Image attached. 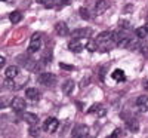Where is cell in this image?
I'll return each instance as SVG.
<instances>
[{
    "label": "cell",
    "mask_w": 148,
    "mask_h": 138,
    "mask_svg": "<svg viewBox=\"0 0 148 138\" xmlns=\"http://www.w3.org/2000/svg\"><path fill=\"white\" fill-rule=\"evenodd\" d=\"M99 107H101L99 104H95V106H92V107H90V108H89L88 111H89V113H93V111H98V108H99Z\"/></svg>",
    "instance_id": "4dcf8cb0"
},
{
    "label": "cell",
    "mask_w": 148,
    "mask_h": 138,
    "mask_svg": "<svg viewBox=\"0 0 148 138\" xmlns=\"http://www.w3.org/2000/svg\"><path fill=\"white\" fill-rule=\"evenodd\" d=\"M96 115L98 116H105V108H102V107H99V108H98V111H96Z\"/></svg>",
    "instance_id": "f546056e"
},
{
    "label": "cell",
    "mask_w": 148,
    "mask_h": 138,
    "mask_svg": "<svg viewBox=\"0 0 148 138\" xmlns=\"http://www.w3.org/2000/svg\"><path fill=\"white\" fill-rule=\"evenodd\" d=\"M68 49H70L71 52L79 54V52H82V51H83V43H82L79 39H73V40L68 43Z\"/></svg>",
    "instance_id": "4fadbf2b"
},
{
    "label": "cell",
    "mask_w": 148,
    "mask_h": 138,
    "mask_svg": "<svg viewBox=\"0 0 148 138\" xmlns=\"http://www.w3.org/2000/svg\"><path fill=\"white\" fill-rule=\"evenodd\" d=\"M9 19H10V22L16 24V22H19V21L22 19V14H21L19 10H14V12L9 15Z\"/></svg>",
    "instance_id": "d6986e66"
},
{
    "label": "cell",
    "mask_w": 148,
    "mask_h": 138,
    "mask_svg": "<svg viewBox=\"0 0 148 138\" xmlns=\"http://www.w3.org/2000/svg\"><path fill=\"white\" fill-rule=\"evenodd\" d=\"M111 77H113L116 82H123V80H126V74H125L123 70L117 68V70H114L113 73H111Z\"/></svg>",
    "instance_id": "e0dca14e"
},
{
    "label": "cell",
    "mask_w": 148,
    "mask_h": 138,
    "mask_svg": "<svg viewBox=\"0 0 148 138\" xmlns=\"http://www.w3.org/2000/svg\"><path fill=\"white\" fill-rule=\"evenodd\" d=\"M86 49H88L89 52H95L96 49H98V43H96V40H89L88 43H86Z\"/></svg>",
    "instance_id": "44dd1931"
},
{
    "label": "cell",
    "mask_w": 148,
    "mask_h": 138,
    "mask_svg": "<svg viewBox=\"0 0 148 138\" xmlns=\"http://www.w3.org/2000/svg\"><path fill=\"white\" fill-rule=\"evenodd\" d=\"M25 97L28 98V99H31V101H39L40 99V92L36 89V88H27L25 89Z\"/></svg>",
    "instance_id": "5bb4252c"
},
{
    "label": "cell",
    "mask_w": 148,
    "mask_h": 138,
    "mask_svg": "<svg viewBox=\"0 0 148 138\" xmlns=\"http://www.w3.org/2000/svg\"><path fill=\"white\" fill-rule=\"evenodd\" d=\"M136 107L141 113L148 111V97L147 95H141L136 98Z\"/></svg>",
    "instance_id": "52a82bcc"
},
{
    "label": "cell",
    "mask_w": 148,
    "mask_h": 138,
    "mask_svg": "<svg viewBox=\"0 0 148 138\" xmlns=\"http://www.w3.org/2000/svg\"><path fill=\"white\" fill-rule=\"evenodd\" d=\"M92 34V30L90 28H77L71 31V36L73 39H82V37H89Z\"/></svg>",
    "instance_id": "ba28073f"
},
{
    "label": "cell",
    "mask_w": 148,
    "mask_h": 138,
    "mask_svg": "<svg viewBox=\"0 0 148 138\" xmlns=\"http://www.w3.org/2000/svg\"><path fill=\"white\" fill-rule=\"evenodd\" d=\"M119 26H120L121 28H125V30H129V28L132 27V24H130L129 21H126V19H120V21H119Z\"/></svg>",
    "instance_id": "d4e9b609"
},
{
    "label": "cell",
    "mask_w": 148,
    "mask_h": 138,
    "mask_svg": "<svg viewBox=\"0 0 148 138\" xmlns=\"http://www.w3.org/2000/svg\"><path fill=\"white\" fill-rule=\"evenodd\" d=\"M2 2H8V0H2Z\"/></svg>",
    "instance_id": "8d00e7d4"
},
{
    "label": "cell",
    "mask_w": 148,
    "mask_h": 138,
    "mask_svg": "<svg viewBox=\"0 0 148 138\" xmlns=\"http://www.w3.org/2000/svg\"><path fill=\"white\" fill-rule=\"evenodd\" d=\"M88 132H89V128L86 126V125H76L71 131L73 138H84L88 135Z\"/></svg>",
    "instance_id": "277c9868"
},
{
    "label": "cell",
    "mask_w": 148,
    "mask_h": 138,
    "mask_svg": "<svg viewBox=\"0 0 148 138\" xmlns=\"http://www.w3.org/2000/svg\"><path fill=\"white\" fill-rule=\"evenodd\" d=\"M5 64H6V58H3V57H2V58H0V67H3Z\"/></svg>",
    "instance_id": "d6a6232c"
},
{
    "label": "cell",
    "mask_w": 148,
    "mask_h": 138,
    "mask_svg": "<svg viewBox=\"0 0 148 138\" xmlns=\"http://www.w3.org/2000/svg\"><path fill=\"white\" fill-rule=\"evenodd\" d=\"M42 48V36L39 33H34L31 36V42L28 46V51L30 52H39V49Z\"/></svg>",
    "instance_id": "7a4b0ae2"
},
{
    "label": "cell",
    "mask_w": 148,
    "mask_h": 138,
    "mask_svg": "<svg viewBox=\"0 0 148 138\" xmlns=\"http://www.w3.org/2000/svg\"><path fill=\"white\" fill-rule=\"evenodd\" d=\"M123 12H126V14H130V12H133V5H126Z\"/></svg>",
    "instance_id": "f1b7e54d"
},
{
    "label": "cell",
    "mask_w": 148,
    "mask_h": 138,
    "mask_svg": "<svg viewBox=\"0 0 148 138\" xmlns=\"http://www.w3.org/2000/svg\"><path fill=\"white\" fill-rule=\"evenodd\" d=\"M125 37H127V36L123 33V31H114V33H113V42L119 45L123 39H125Z\"/></svg>",
    "instance_id": "ffe728a7"
},
{
    "label": "cell",
    "mask_w": 148,
    "mask_h": 138,
    "mask_svg": "<svg viewBox=\"0 0 148 138\" xmlns=\"http://www.w3.org/2000/svg\"><path fill=\"white\" fill-rule=\"evenodd\" d=\"M144 88H145V91H148V79L144 80Z\"/></svg>",
    "instance_id": "836d02e7"
},
{
    "label": "cell",
    "mask_w": 148,
    "mask_h": 138,
    "mask_svg": "<svg viewBox=\"0 0 148 138\" xmlns=\"http://www.w3.org/2000/svg\"><path fill=\"white\" fill-rule=\"evenodd\" d=\"M55 31H56V34H58V36H62V37H64V36H67V34L70 33L68 26H67L65 22H62V21L55 24Z\"/></svg>",
    "instance_id": "7c38bea8"
},
{
    "label": "cell",
    "mask_w": 148,
    "mask_h": 138,
    "mask_svg": "<svg viewBox=\"0 0 148 138\" xmlns=\"http://www.w3.org/2000/svg\"><path fill=\"white\" fill-rule=\"evenodd\" d=\"M58 126H59V122L55 117H47L43 123V129L46 132H55L58 129Z\"/></svg>",
    "instance_id": "3957f363"
},
{
    "label": "cell",
    "mask_w": 148,
    "mask_h": 138,
    "mask_svg": "<svg viewBox=\"0 0 148 138\" xmlns=\"http://www.w3.org/2000/svg\"><path fill=\"white\" fill-rule=\"evenodd\" d=\"M139 52H141L145 58H148V45H147V43H141V46H139Z\"/></svg>",
    "instance_id": "cb8c5ba5"
},
{
    "label": "cell",
    "mask_w": 148,
    "mask_h": 138,
    "mask_svg": "<svg viewBox=\"0 0 148 138\" xmlns=\"http://www.w3.org/2000/svg\"><path fill=\"white\" fill-rule=\"evenodd\" d=\"M113 33L114 31H102V33H99L98 37H96V43L98 45H105V43L113 42Z\"/></svg>",
    "instance_id": "8992f818"
},
{
    "label": "cell",
    "mask_w": 148,
    "mask_h": 138,
    "mask_svg": "<svg viewBox=\"0 0 148 138\" xmlns=\"http://www.w3.org/2000/svg\"><path fill=\"white\" fill-rule=\"evenodd\" d=\"M37 80H39V83H42L45 86H53L56 83V76L52 73H40Z\"/></svg>",
    "instance_id": "6da1fadb"
},
{
    "label": "cell",
    "mask_w": 148,
    "mask_h": 138,
    "mask_svg": "<svg viewBox=\"0 0 148 138\" xmlns=\"http://www.w3.org/2000/svg\"><path fill=\"white\" fill-rule=\"evenodd\" d=\"M24 120L27 123H30L31 126H36V125L39 123V116L34 115V113H25V115H24Z\"/></svg>",
    "instance_id": "9a60e30c"
},
{
    "label": "cell",
    "mask_w": 148,
    "mask_h": 138,
    "mask_svg": "<svg viewBox=\"0 0 148 138\" xmlns=\"http://www.w3.org/2000/svg\"><path fill=\"white\" fill-rule=\"evenodd\" d=\"M56 2V0H40V3H43V5H46V6H51V5H53Z\"/></svg>",
    "instance_id": "83f0119b"
},
{
    "label": "cell",
    "mask_w": 148,
    "mask_h": 138,
    "mask_svg": "<svg viewBox=\"0 0 148 138\" xmlns=\"http://www.w3.org/2000/svg\"><path fill=\"white\" fill-rule=\"evenodd\" d=\"M30 135L39 138V135H40V129H39V126H31V128H30Z\"/></svg>",
    "instance_id": "484cf974"
},
{
    "label": "cell",
    "mask_w": 148,
    "mask_h": 138,
    "mask_svg": "<svg viewBox=\"0 0 148 138\" xmlns=\"http://www.w3.org/2000/svg\"><path fill=\"white\" fill-rule=\"evenodd\" d=\"M107 138H117V137H116V135H114V134H111V135H108V137H107Z\"/></svg>",
    "instance_id": "e575fe53"
},
{
    "label": "cell",
    "mask_w": 148,
    "mask_h": 138,
    "mask_svg": "<svg viewBox=\"0 0 148 138\" xmlns=\"http://www.w3.org/2000/svg\"><path fill=\"white\" fill-rule=\"evenodd\" d=\"M121 117L126 120V126H127L129 131H132V132H138L139 131V123H138V120L135 117H129L126 115H121Z\"/></svg>",
    "instance_id": "5b68a950"
},
{
    "label": "cell",
    "mask_w": 148,
    "mask_h": 138,
    "mask_svg": "<svg viewBox=\"0 0 148 138\" xmlns=\"http://www.w3.org/2000/svg\"><path fill=\"white\" fill-rule=\"evenodd\" d=\"M113 134H114L116 137H120V135H121V129H120V128H117V129H116Z\"/></svg>",
    "instance_id": "1f68e13d"
},
{
    "label": "cell",
    "mask_w": 148,
    "mask_h": 138,
    "mask_svg": "<svg viewBox=\"0 0 148 138\" xmlns=\"http://www.w3.org/2000/svg\"><path fill=\"white\" fill-rule=\"evenodd\" d=\"M59 67L62 68V70H68V71L74 70V66H71V64H65V62H61V64H59Z\"/></svg>",
    "instance_id": "4316f807"
},
{
    "label": "cell",
    "mask_w": 148,
    "mask_h": 138,
    "mask_svg": "<svg viewBox=\"0 0 148 138\" xmlns=\"http://www.w3.org/2000/svg\"><path fill=\"white\" fill-rule=\"evenodd\" d=\"M74 80H71V79H68V80H65L64 83H62V92L65 94V95H70L73 91H74Z\"/></svg>",
    "instance_id": "2e32d148"
},
{
    "label": "cell",
    "mask_w": 148,
    "mask_h": 138,
    "mask_svg": "<svg viewBox=\"0 0 148 138\" xmlns=\"http://www.w3.org/2000/svg\"><path fill=\"white\" fill-rule=\"evenodd\" d=\"M108 0H98L96 2V5H95V14L96 15H101V14H104V12L108 9Z\"/></svg>",
    "instance_id": "8fae6325"
},
{
    "label": "cell",
    "mask_w": 148,
    "mask_h": 138,
    "mask_svg": "<svg viewBox=\"0 0 148 138\" xmlns=\"http://www.w3.org/2000/svg\"><path fill=\"white\" fill-rule=\"evenodd\" d=\"M147 27H148V19H147Z\"/></svg>",
    "instance_id": "d590c367"
},
{
    "label": "cell",
    "mask_w": 148,
    "mask_h": 138,
    "mask_svg": "<svg viewBox=\"0 0 148 138\" xmlns=\"http://www.w3.org/2000/svg\"><path fill=\"white\" fill-rule=\"evenodd\" d=\"M42 64L40 62H37V61H34V59H31V58H27V61L24 62V67H25L27 70H30V71H39L42 67H40Z\"/></svg>",
    "instance_id": "30bf717a"
},
{
    "label": "cell",
    "mask_w": 148,
    "mask_h": 138,
    "mask_svg": "<svg viewBox=\"0 0 148 138\" xmlns=\"http://www.w3.org/2000/svg\"><path fill=\"white\" fill-rule=\"evenodd\" d=\"M18 67H15V66H10V67H8L6 68V71H5V76L8 77V79H12L14 80L16 76H18Z\"/></svg>",
    "instance_id": "ac0fdd59"
},
{
    "label": "cell",
    "mask_w": 148,
    "mask_h": 138,
    "mask_svg": "<svg viewBox=\"0 0 148 138\" xmlns=\"http://www.w3.org/2000/svg\"><path fill=\"white\" fill-rule=\"evenodd\" d=\"M25 106H27V103L24 101V98H21V97H15L12 99V108L15 111H22L25 108Z\"/></svg>",
    "instance_id": "9c48e42d"
},
{
    "label": "cell",
    "mask_w": 148,
    "mask_h": 138,
    "mask_svg": "<svg viewBox=\"0 0 148 138\" xmlns=\"http://www.w3.org/2000/svg\"><path fill=\"white\" fill-rule=\"evenodd\" d=\"M136 36L139 37V39H145V37L148 36V31H147V27H139L136 30Z\"/></svg>",
    "instance_id": "7402d4cb"
},
{
    "label": "cell",
    "mask_w": 148,
    "mask_h": 138,
    "mask_svg": "<svg viewBox=\"0 0 148 138\" xmlns=\"http://www.w3.org/2000/svg\"><path fill=\"white\" fill-rule=\"evenodd\" d=\"M79 14H80V17H82L83 19H89V17H90V14H89V10H88V8H80V10H79Z\"/></svg>",
    "instance_id": "603a6c76"
}]
</instances>
